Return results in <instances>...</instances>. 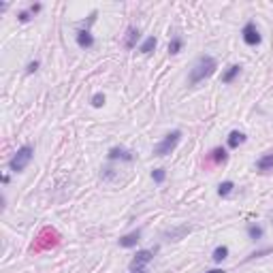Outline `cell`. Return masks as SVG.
<instances>
[{
    "label": "cell",
    "instance_id": "obj_12",
    "mask_svg": "<svg viewBox=\"0 0 273 273\" xmlns=\"http://www.w3.org/2000/svg\"><path fill=\"white\" fill-rule=\"evenodd\" d=\"M256 171L262 175H267L273 171V151H267V154H262L258 160H256Z\"/></svg>",
    "mask_w": 273,
    "mask_h": 273
},
{
    "label": "cell",
    "instance_id": "obj_1",
    "mask_svg": "<svg viewBox=\"0 0 273 273\" xmlns=\"http://www.w3.org/2000/svg\"><path fill=\"white\" fill-rule=\"evenodd\" d=\"M218 70V60L209 54H203L197 58V62L192 64L190 75H188V86H199L201 82L209 79Z\"/></svg>",
    "mask_w": 273,
    "mask_h": 273
},
{
    "label": "cell",
    "instance_id": "obj_10",
    "mask_svg": "<svg viewBox=\"0 0 273 273\" xmlns=\"http://www.w3.org/2000/svg\"><path fill=\"white\" fill-rule=\"evenodd\" d=\"M141 228H135V230H130V232H126V235H122L118 239V246L120 248H124V250H130V248H137V244L141 241Z\"/></svg>",
    "mask_w": 273,
    "mask_h": 273
},
{
    "label": "cell",
    "instance_id": "obj_28",
    "mask_svg": "<svg viewBox=\"0 0 273 273\" xmlns=\"http://www.w3.org/2000/svg\"><path fill=\"white\" fill-rule=\"evenodd\" d=\"M205 273H226L224 269H209V271H205Z\"/></svg>",
    "mask_w": 273,
    "mask_h": 273
},
{
    "label": "cell",
    "instance_id": "obj_5",
    "mask_svg": "<svg viewBox=\"0 0 273 273\" xmlns=\"http://www.w3.org/2000/svg\"><path fill=\"white\" fill-rule=\"evenodd\" d=\"M58 232L54 228H43L41 230V235H38L34 239V244H32V252H41V250H47V248H54L58 244Z\"/></svg>",
    "mask_w": 273,
    "mask_h": 273
},
{
    "label": "cell",
    "instance_id": "obj_17",
    "mask_svg": "<svg viewBox=\"0 0 273 273\" xmlns=\"http://www.w3.org/2000/svg\"><path fill=\"white\" fill-rule=\"evenodd\" d=\"M246 232H248L250 241H260L262 237H265V228H262L260 224H256V222H250V224L246 226Z\"/></svg>",
    "mask_w": 273,
    "mask_h": 273
},
{
    "label": "cell",
    "instance_id": "obj_25",
    "mask_svg": "<svg viewBox=\"0 0 273 273\" xmlns=\"http://www.w3.org/2000/svg\"><path fill=\"white\" fill-rule=\"evenodd\" d=\"M90 103H92V107L100 109V107L105 105V94H103V92H96V94H92V98H90Z\"/></svg>",
    "mask_w": 273,
    "mask_h": 273
},
{
    "label": "cell",
    "instance_id": "obj_24",
    "mask_svg": "<svg viewBox=\"0 0 273 273\" xmlns=\"http://www.w3.org/2000/svg\"><path fill=\"white\" fill-rule=\"evenodd\" d=\"M41 68V60L38 58H34V60H30V62L26 64V75H34L36 70Z\"/></svg>",
    "mask_w": 273,
    "mask_h": 273
},
{
    "label": "cell",
    "instance_id": "obj_11",
    "mask_svg": "<svg viewBox=\"0 0 273 273\" xmlns=\"http://www.w3.org/2000/svg\"><path fill=\"white\" fill-rule=\"evenodd\" d=\"M248 141V135L241 133V130H230L228 137H226V147L228 149H237L239 145H244Z\"/></svg>",
    "mask_w": 273,
    "mask_h": 273
},
{
    "label": "cell",
    "instance_id": "obj_4",
    "mask_svg": "<svg viewBox=\"0 0 273 273\" xmlns=\"http://www.w3.org/2000/svg\"><path fill=\"white\" fill-rule=\"evenodd\" d=\"M158 248H145V250H137V254L133 256V260L128 262V269L130 271H143L149 267V262L154 260Z\"/></svg>",
    "mask_w": 273,
    "mask_h": 273
},
{
    "label": "cell",
    "instance_id": "obj_23",
    "mask_svg": "<svg viewBox=\"0 0 273 273\" xmlns=\"http://www.w3.org/2000/svg\"><path fill=\"white\" fill-rule=\"evenodd\" d=\"M100 177H103V181H113L118 177V171L113 167H105L103 173H100Z\"/></svg>",
    "mask_w": 273,
    "mask_h": 273
},
{
    "label": "cell",
    "instance_id": "obj_20",
    "mask_svg": "<svg viewBox=\"0 0 273 273\" xmlns=\"http://www.w3.org/2000/svg\"><path fill=\"white\" fill-rule=\"evenodd\" d=\"M228 254H230L228 246H218L214 252H211V260H214L216 265H220V262H224L228 258Z\"/></svg>",
    "mask_w": 273,
    "mask_h": 273
},
{
    "label": "cell",
    "instance_id": "obj_9",
    "mask_svg": "<svg viewBox=\"0 0 273 273\" xmlns=\"http://www.w3.org/2000/svg\"><path fill=\"white\" fill-rule=\"evenodd\" d=\"M75 41H77V45L82 47V49H92L94 45H96V38H94V34H92V30L90 28H77V32H75Z\"/></svg>",
    "mask_w": 273,
    "mask_h": 273
},
{
    "label": "cell",
    "instance_id": "obj_7",
    "mask_svg": "<svg viewBox=\"0 0 273 273\" xmlns=\"http://www.w3.org/2000/svg\"><path fill=\"white\" fill-rule=\"evenodd\" d=\"M107 160L109 163H133L135 160V151H130L122 145H115L107 151Z\"/></svg>",
    "mask_w": 273,
    "mask_h": 273
},
{
    "label": "cell",
    "instance_id": "obj_3",
    "mask_svg": "<svg viewBox=\"0 0 273 273\" xmlns=\"http://www.w3.org/2000/svg\"><path fill=\"white\" fill-rule=\"evenodd\" d=\"M181 137H184V133H181L179 128H177V130H171V133H167V135L154 145L151 154H154L156 158H165V156H169V154H173V151L177 149V145L181 143Z\"/></svg>",
    "mask_w": 273,
    "mask_h": 273
},
{
    "label": "cell",
    "instance_id": "obj_29",
    "mask_svg": "<svg viewBox=\"0 0 273 273\" xmlns=\"http://www.w3.org/2000/svg\"><path fill=\"white\" fill-rule=\"evenodd\" d=\"M130 273H149L147 269H143V271H130Z\"/></svg>",
    "mask_w": 273,
    "mask_h": 273
},
{
    "label": "cell",
    "instance_id": "obj_2",
    "mask_svg": "<svg viewBox=\"0 0 273 273\" xmlns=\"http://www.w3.org/2000/svg\"><path fill=\"white\" fill-rule=\"evenodd\" d=\"M32 158H34V145L24 143L22 147H17L13 158L9 160V171H11V173H24L30 167V163H32Z\"/></svg>",
    "mask_w": 273,
    "mask_h": 273
},
{
    "label": "cell",
    "instance_id": "obj_27",
    "mask_svg": "<svg viewBox=\"0 0 273 273\" xmlns=\"http://www.w3.org/2000/svg\"><path fill=\"white\" fill-rule=\"evenodd\" d=\"M0 179H3V184L7 186V184H9V181H11V175H9V173H3V177H0Z\"/></svg>",
    "mask_w": 273,
    "mask_h": 273
},
{
    "label": "cell",
    "instance_id": "obj_14",
    "mask_svg": "<svg viewBox=\"0 0 273 273\" xmlns=\"http://www.w3.org/2000/svg\"><path fill=\"white\" fill-rule=\"evenodd\" d=\"M41 9H43V5H41V3L30 5L28 9H24V11H19V13H17V22H19V24H28L30 19H32L38 11H41Z\"/></svg>",
    "mask_w": 273,
    "mask_h": 273
},
{
    "label": "cell",
    "instance_id": "obj_6",
    "mask_svg": "<svg viewBox=\"0 0 273 273\" xmlns=\"http://www.w3.org/2000/svg\"><path fill=\"white\" fill-rule=\"evenodd\" d=\"M241 38H244V43L248 47H256V45L262 43V34H260L256 22H248L244 28H241Z\"/></svg>",
    "mask_w": 273,
    "mask_h": 273
},
{
    "label": "cell",
    "instance_id": "obj_19",
    "mask_svg": "<svg viewBox=\"0 0 273 273\" xmlns=\"http://www.w3.org/2000/svg\"><path fill=\"white\" fill-rule=\"evenodd\" d=\"M181 49H184V38H181L179 34H175V36H171V41H169V47H167V52H169V56H177Z\"/></svg>",
    "mask_w": 273,
    "mask_h": 273
},
{
    "label": "cell",
    "instance_id": "obj_16",
    "mask_svg": "<svg viewBox=\"0 0 273 273\" xmlns=\"http://www.w3.org/2000/svg\"><path fill=\"white\" fill-rule=\"evenodd\" d=\"M241 68H244V66H241V64H230L226 70H224V73H222V84H232V82H235V79L241 75Z\"/></svg>",
    "mask_w": 273,
    "mask_h": 273
},
{
    "label": "cell",
    "instance_id": "obj_22",
    "mask_svg": "<svg viewBox=\"0 0 273 273\" xmlns=\"http://www.w3.org/2000/svg\"><path fill=\"white\" fill-rule=\"evenodd\" d=\"M151 179H154V184H165V179H167V169L163 167H158L151 171Z\"/></svg>",
    "mask_w": 273,
    "mask_h": 273
},
{
    "label": "cell",
    "instance_id": "obj_15",
    "mask_svg": "<svg viewBox=\"0 0 273 273\" xmlns=\"http://www.w3.org/2000/svg\"><path fill=\"white\" fill-rule=\"evenodd\" d=\"M156 45H158V38H156V36H145L143 41H141V45L137 47V52H139L141 56H149V54L156 49Z\"/></svg>",
    "mask_w": 273,
    "mask_h": 273
},
{
    "label": "cell",
    "instance_id": "obj_21",
    "mask_svg": "<svg viewBox=\"0 0 273 273\" xmlns=\"http://www.w3.org/2000/svg\"><path fill=\"white\" fill-rule=\"evenodd\" d=\"M192 228L190 226H181V228H177V230H169V232H165V237H171L169 241H177V239H181L186 235V232H190Z\"/></svg>",
    "mask_w": 273,
    "mask_h": 273
},
{
    "label": "cell",
    "instance_id": "obj_18",
    "mask_svg": "<svg viewBox=\"0 0 273 273\" xmlns=\"http://www.w3.org/2000/svg\"><path fill=\"white\" fill-rule=\"evenodd\" d=\"M232 192H235V181L232 179H224V181H220L218 184V197L220 199H228Z\"/></svg>",
    "mask_w": 273,
    "mask_h": 273
},
{
    "label": "cell",
    "instance_id": "obj_13",
    "mask_svg": "<svg viewBox=\"0 0 273 273\" xmlns=\"http://www.w3.org/2000/svg\"><path fill=\"white\" fill-rule=\"evenodd\" d=\"M139 38H141L139 28L137 26H128L126 28V34H124V47L126 49H135L137 43H139Z\"/></svg>",
    "mask_w": 273,
    "mask_h": 273
},
{
    "label": "cell",
    "instance_id": "obj_26",
    "mask_svg": "<svg viewBox=\"0 0 273 273\" xmlns=\"http://www.w3.org/2000/svg\"><path fill=\"white\" fill-rule=\"evenodd\" d=\"M273 252V248H262V250H256V252H252V254L246 258V260H254V258H262V256H267V254H271Z\"/></svg>",
    "mask_w": 273,
    "mask_h": 273
},
{
    "label": "cell",
    "instance_id": "obj_8",
    "mask_svg": "<svg viewBox=\"0 0 273 273\" xmlns=\"http://www.w3.org/2000/svg\"><path fill=\"white\" fill-rule=\"evenodd\" d=\"M226 163H228V149L226 147L218 145L207 154V167H224Z\"/></svg>",
    "mask_w": 273,
    "mask_h": 273
}]
</instances>
